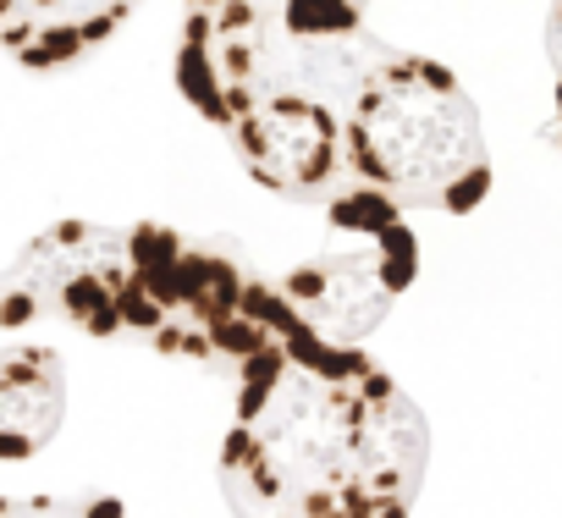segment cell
<instances>
[{"instance_id": "cell-1", "label": "cell", "mask_w": 562, "mask_h": 518, "mask_svg": "<svg viewBox=\"0 0 562 518\" xmlns=\"http://www.w3.org/2000/svg\"><path fill=\"white\" fill-rule=\"evenodd\" d=\"M430 430L364 353L304 326L237 370L221 491L237 518H408Z\"/></svg>"}, {"instance_id": "cell-2", "label": "cell", "mask_w": 562, "mask_h": 518, "mask_svg": "<svg viewBox=\"0 0 562 518\" xmlns=\"http://www.w3.org/2000/svg\"><path fill=\"white\" fill-rule=\"evenodd\" d=\"M397 50L353 7H199L177 34V89L221 133L288 100L353 111Z\"/></svg>"}, {"instance_id": "cell-3", "label": "cell", "mask_w": 562, "mask_h": 518, "mask_svg": "<svg viewBox=\"0 0 562 518\" xmlns=\"http://www.w3.org/2000/svg\"><path fill=\"white\" fill-rule=\"evenodd\" d=\"M127 337L149 342L160 359L182 364H248L304 320L293 315L281 282L254 277L232 237L144 221L127 232Z\"/></svg>"}, {"instance_id": "cell-4", "label": "cell", "mask_w": 562, "mask_h": 518, "mask_svg": "<svg viewBox=\"0 0 562 518\" xmlns=\"http://www.w3.org/2000/svg\"><path fill=\"white\" fill-rule=\"evenodd\" d=\"M348 171L397 210L469 215L491 193L480 105L441 61L397 50L348 116Z\"/></svg>"}, {"instance_id": "cell-5", "label": "cell", "mask_w": 562, "mask_h": 518, "mask_svg": "<svg viewBox=\"0 0 562 518\" xmlns=\"http://www.w3.org/2000/svg\"><path fill=\"white\" fill-rule=\"evenodd\" d=\"M326 226L331 243L281 277V293H288L310 337L331 348H359L386 320L397 293H408L419 271V248L414 232L403 226V210L370 193L364 182H353L326 204Z\"/></svg>"}, {"instance_id": "cell-6", "label": "cell", "mask_w": 562, "mask_h": 518, "mask_svg": "<svg viewBox=\"0 0 562 518\" xmlns=\"http://www.w3.org/2000/svg\"><path fill=\"white\" fill-rule=\"evenodd\" d=\"M127 232L100 221H56L12 259L0 326L23 331L29 320H56L78 337H127Z\"/></svg>"}, {"instance_id": "cell-7", "label": "cell", "mask_w": 562, "mask_h": 518, "mask_svg": "<svg viewBox=\"0 0 562 518\" xmlns=\"http://www.w3.org/2000/svg\"><path fill=\"white\" fill-rule=\"evenodd\" d=\"M67 414V375L56 348H7L0 353V452L12 463L40 452Z\"/></svg>"}, {"instance_id": "cell-8", "label": "cell", "mask_w": 562, "mask_h": 518, "mask_svg": "<svg viewBox=\"0 0 562 518\" xmlns=\"http://www.w3.org/2000/svg\"><path fill=\"white\" fill-rule=\"evenodd\" d=\"M127 23V7H7L0 12V40L12 45L23 67H67L89 50H100Z\"/></svg>"}, {"instance_id": "cell-9", "label": "cell", "mask_w": 562, "mask_h": 518, "mask_svg": "<svg viewBox=\"0 0 562 518\" xmlns=\"http://www.w3.org/2000/svg\"><path fill=\"white\" fill-rule=\"evenodd\" d=\"M0 518H127V513L105 491H34V496H7Z\"/></svg>"}, {"instance_id": "cell-10", "label": "cell", "mask_w": 562, "mask_h": 518, "mask_svg": "<svg viewBox=\"0 0 562 518\" xmlns=\"http://www.w3.org/2000/svg\"><path fill=\"white\" fill-rule=\"evenodd\" d=\"M546 45H551V72H557V138H562V7L546 23Z\"/></svg>"}]
</instances>
